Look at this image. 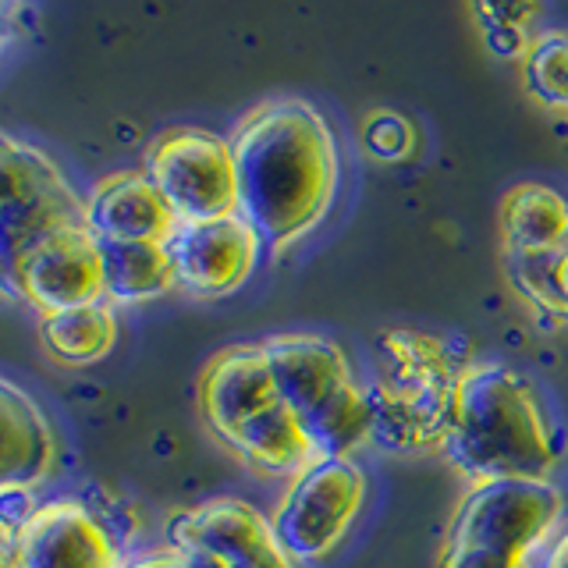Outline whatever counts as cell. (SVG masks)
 I'll use <instances>...</instances> for the list:
<instances>
[{
  "mask_svg": "<svg viewBox=\"0 0 568 568\" xmlns=\"http://www.w3.org/2000/svg\"><path fill=\"white\" fill-rule=\"evenodd\" d=\"M239 213L284 253L324 221L337 189V146L306 100H266L231 135Z\"/></svg>",
  "mask_w": 568,
  "mask_h": 568,
  "instance_id": "1",
  "label": "cell"
},
{
  "mask_svg": "<svg viewBox=\"0 0 568 568\" xmlns=\"http://www.w3.org/2000/svg\"><path fill=\"white\" fill-rule=\"evenodd\" d=\"M444 452L476 487L497 479H547L558 462L537 390L501 363H469L462 373Z\"/></svg>",
  "mask_w": 568,
  "mask_h": 568,
  "instance_id": "2",
  "label": "cell"
},
{
  "mask_svg": "<svg viewBox=\"0 0 568 568\" xmlns=\"http://www.w3.org/2000/svg\"><path fill=\"white\" fill-rule=\"evenodd\" d=\"M466 366L434 334L413 327L381 331L369 384L373 440L402 455L448 448Z\"/></svg>",
  "mask_w": 568,
  "mask_h": 568,
  "instance_id": "3",
  "label": "cell"
},
{
  "mask_svg": "<svg viewBox=\"0 0 568 568\" xmlns=\"http://www.w3.org/2000/svg\"><path fill=\"white\" fill-rule=\"evenodd\" d=\"M200 408L210 430L260 473L298 476L320 458L284 402L263 345L213 355L200 377Z\"/></svg>",
  "mask_w": 568,
  "mask_h": 568,
  "instance_id": "4",
  "label": "cell"
},
{
  "mask_svg": "<svg viewBox=\"0 0 568 568\" xmlns=\"http://www.w3.org/2000/svg\"><path fill=\"white\" fill-rule=\"evenodd\" d=\"M277 387L320 458H348L373 437L369 390L345 352L320 334H274L263 342Z\"/></svg>",
  "mask_w": 568,
  "mask_h": 568,
  "instance_id": "5",
  "label": "cell"
},
{
  "mask_svg": "<svg viewBox=\"0 0 568 568\" xmlns=\"http://www.w3.org/2000/svg\"><path fill=\"white\" fill-rule=\"evenodd\" d=\"M0 253L4 274H11L29 248L64 227H89L85 200L68 185L61 168L36 146H26L11 135L0 142Z\"/></svg>",
  "mask_w": 568,
  "mask_h": 568,
  "instance_id": "6",
  "label": "cell"
},
{
  "mask_svg": "<svg viewBox=\"0 0 568 568\" xmlns=\"http://www.w3.org/2000/svg\"><path fill=\"white\" fill-rule=\"evenodd\" d=\"M565 497L547 479H497L479 484L462 501L448 526L444 547H466L497 555L508 561H526L558 526Z\"/></svg>",
  "mask_w": 568,
  "mask_h": 568,
  "instance_id": "7",
  "label": "cell"
},
{
  "mask_svg": "<svg viewBox=\"0 0 568 568\" xmlns=\"http://www.w3.org/2000/svg\"><path fill=\"white\" fill-rule=\"evenodd\" d=\"M146 178L174 210L178 224L239 213V178L231 142L203 129H171L146 156Z\"/></svg>",
  "mask_w": 568,
  "mask_h": 568,
  "instance_id": "8",
  "label": "cell"
},
{
  "mask_svg": "<svg viewBox=\"0 0 568 568\" xmlns=\"http://www.w3.org/2000/svg\"><path fill=\"white\" fill-rule=\"evenodd\" d=\"M366 501V476L352 458H316L292 476L274 532L292 561H320L345 540Z\"/></svg>",
  "mask_w": 568,
  "mask_h": 568,
  "instance_id": "9",
  "label": "cell"
},
{
  "mask_svg": "<svg viewBox=\"0 0 568 568\" xmlns=\"http://www.w3.org/2000/svg\"><path fill=\"white\" fill-rule=\"evenodd\" d=\"M168 540L171 550L195 568H295L292 555L277 540L274 523L235 497H217L182 511L171 519Z\"/></svg>",
  "mask_w": 568,
  "mask_h": 568,
  "instance_id": "10",
  "label": "cell"
},
{
  "mask_svg": "<svg viewBox=\"0 0 568 568\" xmlns=\"http://www.w3.org/2000/svg\"><path fill=\"white\" fill-rule=\"evenodd\" d=\"M4 281L43 316L100 306L106 295L103 245L89 227H64L29 248Z\"/></svg>",
  "mask_w": 568,
  "mask_h": 568,
  "instance_id": "11",
  "label": "cell"
},
{
  "mask_svg": "<svg viewBox=\"0 0 568 568\" xmlns=\"http://www.w3.org/2000/svg\"><path fill=\"white\" fill-rule=\"evenodd\" d=\"M178 271V288L200 298H217L239 292L256 271L263 239L242 213L217 221L182 224L168 242Z\"/></svg>",
  "mask_w": 568,
  "mask_h": 568,
  "instance_id": "12",
  "label": "cell"
},
{
  "mask_svg": "<svg viewBox=\"0 0 568 568\" xmlns=\"http://www.w3.org/2000/svg\"><path fill=\"white\" fill-rule=\"evenodd\" d=\"M14 550L18 568H121L114 532L85 501L40 505Z\"/></svg>",
  "mask_w": 568,
  "mask_h": 568,
  "instance_id": "13",
  "label": "cell"
},
{
  "mask_svg": "<svg viewBox=\"0 0 568 568\" xmlns=\"http://www.w3.org/2000/svg\"><path fill=\"white\" fill-rule=\"evenodd\" d=\"M89 231L100 242H171L178 217L146 171H124L100 182L85 200Z\"/></svg>",
  "mask_w": 568,
  "mask_h": 568,
  "instance_id": "14",
  "label": "cell"
},
{
  "mask_svg": "<svg viewBox=\"0 0 568 568\" xmlns=\"http://www.w3.org/2000/svg\"><path fill=\"white\" fill-rule=\"evenodd\" d=\"M0 423H4V455H0V490H32L50 479L58 462V440L47 416L11 381L0 384Z\"/></svg>",
  "mask_w": 568,
  "mask_h": 568,
  "instance_id": "15",
  "label": "cell"
},
{
  "mask_svg": "<svg viewBox=\"0 0 568 568\" xmlns=\"http://www.w3.org/2000/svg\"><path fill=\"white\" fill-rule=\"evenodd\" d=\"M501 242L505 256H544L568 239V203L561 192L526 182L501 200Z\"/></svg>",
  "mask_w": 568,
  "mask_h": 568,
  "instance_id": "16",
  "label": "cell"
},
{
  "mask_svg": "<svg viewBox=\"0 0 568 568\" xmlns=\"http://www.w3.org/2000/svg\"><path fill=\"white\" fill-rule=\"evenodd\" d=\"M106 266V295L118 302H142L178 284L171 245L164 242H100Z\"/></svg>",
  "mask_w": 568,
  "mask_h": 568,
  "instance_id": "17",
  "label": "cell"
},
{
  "mask_svg": "<svg viewBox=\"0 0 568 568\" xmlns=\"http://www.w3.org/2000/svg\"><path fill=\"white\" fill-rule=\"evenodd\" d=\"M43 345L64 366H89L100 363L118 342V320L103 306H82L64 313H47L40 320Z\"/></svg>",
  "mask_w": 568,
  "mask_h": 568,
  "instance_id": "18",
  "label": "cell"
},
{
  "mask_svg": "<svg viewBox=\"0 0 568 568\" xmlns=\"http://www.w3.org/2000/svg\"><path fill=\"white\" fill-rule=\"evenodd\" d=\"M508 274L532 306L568 320V239L544 256H508Z\"/></svg>",
  "mask_w": 568,
  "mask_h": 568,
  "instance_id": "19",
  "label": "cell"
},
{
  "mask_svg": "<svg viewBox=\"0 0 568 568\" xmlns=\"http://www.w3.org/2000/svg\"><path fill=\"white\" fill-rule=\"evenodd\" d=\"M523 82L529 97L568 111V36H540L523 53Z\"/></svg>",
  "mask_w": 568,
  "mask_h": 568,
  "instance_id": "20",
  "label": "cell"
},
{
  "mask_svg": "<svg viewBox=\"0 0 568 568\" xmlns=\"http://www.w3.org/2000/svg\"><path fill=\"white\" fill-rule=\"evenodd\" d=\"M363 142L381 160H405L416 150V129L395 111H377L363 124Z\"/></svg>",
  "mask_w": 568,
  "mask_h": 568,
  "instance_id": "21",
  "label": "cell"
},
{
  "mask_svg": "<svg viewBox=\"0 0 568 568\" xmlns=\"http://www.w3.org/2000/svg\"><path fill=\"white\" fill-rule=\"evenodd\" d=\"M484 29H526L540 14V4H473Z\"/></svg>",
  "mask_w": 568,
  "mask_h": 568,
  "instance_id": "22",
  "label": "cell"
},
{
  "mask_svg": "<svg viewBox=\"0 0 568 568\" xmlns=\"http://www.w3.org/2000/svg\"><path fill=\"white\" fill-rule=\"evenodd\" d=\"M440 568H529V561H508V558L484 555V550H466V547H444Z\"/></svg>",
  "mask_w": 568,
  "mask_h": 568,
  "instance_id": "23",
  "label": "cell"
},
{
  "mask_svg": "<svg viewBox=\"0 0 568 568\" xmlns=\"http://www.w3.org/2000/svg\"><path fill=\"white\" fill-rule=\"evenodd\" d=\"M129 568H195L189 558H182L178 550H164V555H146V558H139L132 561Z\"/></svg>",
  "mask_w": 568,
  "mask_h": 568,
  "instance_id": "24",
  "label": "cell"
},
{
  "mask_svg": "<svg viewBox=\"0 0 568 568\" xmlns=\"http://www.w3.org/2000/svg\"><path fill=\"white\" fill-rule=\"evenodd\" d=\"M544 568H568V532L555 544V550L547 555V565Z\"/></svg>",
  "mask_w": 568,
  "mask_h": 568,
  "instance_id": "25",
  "label": "cell"
}]
</instances>
